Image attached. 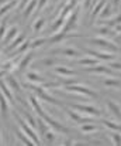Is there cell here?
<instances>
[{"instance_id":"f1b7e54d","label":"cell","mask_w":121,"mask_h":146,"mask_svg":"<svg viewBox=\"0 0 121 146\" xmlns=\"http://www.w3.org/2000/svg\"><path fill=\"white\" fill-rule=\"evenodd\" d=\"M103 24H106L107 27H113V26H118L121 24V14H118L117 17H114L113 20H104Z\"/></svg>"},{"instance_id":"ba28073f","label":"cell","mask_w":121,"mask_h":146,"mask_svg":"<svg viewBox=\"0 0 121 146\" xmlns=\"http://www.w3.org/2000/svg\"><path fill=\"white\" fill-rule=\"evenodd\" d=\"M33 58H34V52H33V51L27 52L24 57H21V58H20V64H18L17 70H18V71H24V70H26V68H27V67L31 64Z\"/></svg>"},{"instance_id":"3957f363","label":"cell","mask_w":121,"mask_h":146,"mask_svg":"<svg viewBox=\"0 0 121 146\" xmlns=\"http://www.w3.org/2000/svg\"><path fill=\"white\" fill-rule=\"evenodd\" d=\"M89 41H90L92 44L97 46L99 48L109 50V51H113V52H116V51L120 50L118 46H116L114 43H111V41H109V40H106V38H103V37H94V38H90Z\"/></svg>"},{"instance_id":"30bf717a","label":"cell","mask_w":121,"mask_h":146,"mask_svg":"<svg viewBox=\"0 0 121 146\" xmlns=\"http://www.w3.org/2000/svg\"><path fill=\"white\" fill-rule=\"evenodd\" d=\"M0 91L3 92V95L6 97V99H9V102H10V104H13V105H14V97H13V92H11V90L7 87L6 81H4V80H1V78H0Z\"/></svg>"},{"instance_id":"681fc988","label":"cell","mask_w":121,"mask_h":146,"mask_svg":"<svg viewBox=\"0 0 121 146\" xmlns=\"http://www.w3.org/2000/svg\"><path fill=\"white\" fill-rule=\"evenodd\" d=\"M120 75H121V74H120Z\"/></svg>"},{"instance_id":"7dc6e473","label":"cell","mask_w":121,"mask_h":146,"mask_svg":"<svg viewBox=\"0 0 121 146\" xmlns=\"http://www.w3.org/2000/svg\"><path fill=\"white\" fill-rule=\"evenodd\" d=\"M0 145H1V141H0Z\"/></svg>"},{"instance_id":"4316f807","label":"cell","mask_w":121,"mask_h":146,"mask_svg":"<svg viewBox=\"0 0 121 146\" xmlns=\"http://www.w3.org/2000/svg\"><path fill=\"white\" fill-rule=\"evenodd\" d=\"M106 87H113V88H118L121 87V80H117V78H107L103 81Z\"/></svg>"},{"instance_id":"5b68a950","label":"cell","mask_w":121,"mask_h":146,"mask_svg":"<svg viewBox=\"0 0 121 146\" xmlns=\"http://www.w3.org/2000/svg\"><path fill=\"white\" fill-rule=\"evenodd\" d=\"M33 92H34V95L35 97H38V98H41L42 101H46V102H49V104H54V105H58V106H63L58 99H55V98H52L49 94H46L45 92V90L41 87V85H37L35 84V87L33 88Z\"/></svg>"},{"instance_id":"7c38bea8","label":"cell","mask_w":121,"mask_h":146,"mask_svg":"<svg viewBox=\"0 0 121 146\" xmlns=\"http://www.w3.org/2000/svg\"><path fill=\"white\" fill-rule=\"evenodd\" d=\"M0 115L3 116V119H7L9 116V102L6 97L1 94V91H0Z\"/></svg>"},{"instance_id":"74e56055","label":"cell","mask_w":121,"mask_h":146,"mask_svg":"<svg viewBox=\"0 0 121 146\" xmlns=\"http://www.w3.org/2000/svg\"><path fill=\"white\" fill-rule=\"evenodd\" d=\"M109 14H111V6H110V4H104V10L100 11V17L104 19V17H107Z\"/></svg>"},{"instance_id":"7bdbcfd3","label":"cell","mask_w":121,"mask_h":146,"mask_svg":"<svg viewBox=\"0 0 121 146\" xmlns=\"http://www.w3.org/2000/svg\"><path fill=\"white\" fill-rule=\"evenodd\" d=\"M6 74H7V71H4V70H1V71H0V78H1V77H4Z\"/></svg>"},{"instance_id":"8992f818","label":"cell","mask_w":121,"mask_h":146,"mask_svg":"<svg viewBox=\"0 0 121 146\" xmlns=\"http://www.w3.org/2000/svg\"><path fill=\"white\" fill-rule=\"evenodd\" d=\"M78 16H79L78 10H76V11H73V13L69 16V19L66 20V23H63V26H62L61 31L69 33V31L75 30V29H76V26H78Z\"/></svg>"},{"instance_id":"6da1fadb","label":"cell","mask_w":121,"mask_h":146,"mask_svg":"<svg viewBox=\"0 0 121 146\" xmlns=\"http://www.w3.org/2000/svg\"><path fill=\"white\" fill-rule=\"evenodd\" d=\"M13 115H14V118L17 119V122H18L21 131L34 142V145H41V141H40V138H38V135L35 133V129H34L31 125H28L27 122H24V119H23L21 116H18V113H17L16 111H13Z\"/></svg>"},{"instance_id":"5bb4252c","label":"cell","mask_w":121,"mask_h":146,"mask_svg":"<svg viewBox=\"0 0 121 146\" xmlns=\"http://www.w3.org/2000/svg\"><path fill=\"white\" fill-rule=\"evenodd\" d=\"M86 72H99V74H111L110 68L104 67V65H93V67H86L84 68Z\"/></svg>"},{"instance_id":"d590c367","label":"cell","mask_w":121,"mask_h":146,"mask_svg":"<svg viewBox=\"0 0 121 146\" xmlns=\"http://www.w3.org/2000/svg\"><path fill=\"white\" fill-rule=\"evenodd\" d=\"M63 23H65V19H61V17H58V20H56V21L52 24V31H58L59 29H62Z\"/></svg>"},{"instance_id":"d6a6232c","label":"cell","mask_w":121,"mask_h":146,"mask_svg":"<svg viewBox=\"0 0 121 146\" xmlns=\"http://www.w3.org/2000/svg\"><path fill=\"white\" fill-rule=\"evenodd\" d=\"M44 24H45V19H44V17L37 19V21L33 24V30H34V31H40L41 29L44 27Z\"/></svg>"},{"instance_id":"83f0119b","label":"cell","mask_w":121,"mask_h":146,"mask_svg":"<svg viewBox=\"0 0 121 146\" xmlns=\"http://www.w3.org/2000/svg\"><path fill=\"white\" fill-rule=\"evenodd\" d=\"M42 139H44L45 143H54V141H55V133L48 129V131L42 135Z\"/></svg>"},{"instance_id":"9a60e30c","label":"cell","mask_w":121,"mask_h":146,"mask_svg":"<svg viewBox=\"0 0 121 146\" xmlns=\"http://www.w3.org/2000/svg\"><path fill=\"white\" fill-rule=\"evenodd\" d=\"M78 64L82 65V67H93V65H97L100 64L97 58H92V57H83V58H79L78 60Z\"/></svg>"},{"instance_id":"cb8c5ba5","label":"cell","mask_w":121,"mask_h":146,"mask_svg":"<svg viewBox=\"0 0 121 146\" xmlns=\"http://www.w3.org/2000/svg\"><path fill=\"white\" fill-rule=\"evenodd\" d=\"M30 104H31V105H33V108H34V111H35V112H37V115H38V116H40L41 113H42V112H44V111H42V109H41V106H40V104H38V101H37V99H35V95H34V94H30Z\"/></svg>"},{"instance_id":"b9f144b4","label":"cell","mask_w":121,"mask_h":146,"mask_svg":"<svg viewBox=\"0 0 121 146\" xmlns=\"http://www.w3.org/2000/svg\"><path fill=\"white\" fill-rule=\"evenodd\" d=\"M28 1H30V0H21V3H20V9H24L26 4H27Z\"/></svg>"},{"instance_id":"7402d4cb","label":"cell","mask_w":121,"mask_h":146,"mask_svg":"<svg viewBox=\"0 0 121 146\" xmlns=\"http://www.w3.org/2000/svg\"><path fill=\"white\" fill-rule=\"evenodd\" d=\"M106 104H107L109 109H110V111H111V112H113V113L118 118V119H121V108H120V106H118L114 101H110V99H109Z\"/></svg>"},{"instance_id":"f35d334b","label":"cell","mask_w":121,"mask_h":146,"mask_svg":"<svg viewBox=\"0 0 121 146\" xmlns=\"http://www.w3.org/2000/svg\"><path fill=\"white\" fill-rule=\"evenodd\" d=\"M46 1H48V0H38V3H37V9H35V10H37V11H40L41 9L46 4Z\"/></svg>"},{"instance_id":"4fadbf2b","label":"cell","mask_w":121,"mask_h":146,"mask_svg":"<svg viewBox=\"0 0 121 146\" xmlns=\"http://www.w3.org/2000/svg\"><path fill=\"white\" fill-rule=\"evenodd\" d=\"M24 40H26V34H24V33H23V34H20V36H16V37H14V40H11L13 43H10V44H7V46H6V51H13L14 48H17V47H18ZM6 51H4V52H6Z\"/></svg>"},{"instance_id":"e0dca14e","label":"cell","mask_w":121,"mask_h":146,"mask_svg":"<svg viewBox=\"0 0 121 146\" xmlns=\"http://www.w3.org/2000/svg\"><path fill=\"white\" fill-rule=\"evenodd\" d=\"M17 30H18V29H17L16 26H13V27L9 29V31H7L6 36L3 37V44H4V46H7V44H9V43L17 36Z\"/></svg>"},{"instance_id":"4dcf8cb0","label":"cell","mask_w":121,"mask_h":146,"mask_svg":"<svg viewBox=\"0 0 121 146\" xmlns=\"http://www.w3.org/2000/svg\"><path fill=\"white\" fill-rule=\"evenodd\" d=\"M104 4H106V1H104V0H100V1H99V4H96V6H94V9H93V11H92V17H93V19H94V17L101 11V9L104 7Z\"/></svg>"},{"instance_id":"ac0fdd59","label":"cell","mask_w":121,"mask_h":146,"mask_svg":"<svg viewBox=\"0 0 121 146\" xmlns=\"http://www.w3.org/2000/svg\"><path fill=\"white\" fill-rule=\"evenodd\" d=\"M37 3H38V0H30V1L26 4V7H24V17H30V16L35 11Z\"/></svg>"},{"instance_id":"277c9868","label":"cell","mask_w":121,"mask_h":146,"mask_svg":"<svg viewBox=\"0 0 121 146\" xmlns=\"http://www.w3.org/2000/svg\"><path fill=\"white\" fill-rule=\"evenodd\" d=\"M69 106L73 108V109H76L78 112L86 113V115H92V116H100V113H101L96 106L86 105V104H69Z\"/></svg>"},{"instance_id":"484cf974","label":"cell","mask_w":121,"mask_h":146,"mask_svg":"<svg viewBox=\"0 0 121 146\" xmlns=\"http://www.w3.org/2000/svg\"><path fill=\"white\" fill-rule=\"evenodd\" d=\"M100 122H101L104 126H107L109 129H111V131H118V132H121V125H118V123L110 122V121H107V119H100Z\"/></svg>"},{"instance_id":"bcb514c9","label":"cell","mask_w":121,"mask_h":146,"mask_svg":"<svg viewBox=\"0 0 121 146\" xmlns=\"http://www.w3.org/2000/svg\"><path fill=\"white\" fill-rule=\"evenodd\" d=\"M51 1H54V3H55V1H58V0H51Z\"/></svg>"},{"instance_id":"52a82bcc","label":"cell","mask_w":121,"mask_h":146,"mask_svg":"<svg viewBox=\"0 0 121 146\" xmlns=\"http://www.w3.org/2000/svg\"><path fill=\"white\" fill-rule=\"evenodd\" d=\"M86 52H89L90 55H93L94 58H97V60H104V61H110V60H113L114 58V55L113 54H110V52H103V51H97V50H90V48H84Z\"/></svg>"},{"instance_id":"836d02e7","label":"cell","mask_w":121,"mask_h":146,"mask_svg":"<svg viewBox=\"0 0 121 146\" xmlns=\"http://www.w3.org/2000/svg\"><path fill=\"white\" fill-rule=\"evenodd\" d=\"M55 62H56V58H54V57H49V58H42V60H40V64H41V65H44V67L54 65Z\"/></svg>"},{"instance_id":"ab89813d","label":"cell","mask_w":121,"mask_h":146,"mask_svg":"<svg viewBox=\"0 0 121 146\" xmlns=\"http://www.w3.org/2000/svg\"><path fill=\"white\" fill-rule=\"evenodd\" d=\"M4 33H6V23H1V24H0V40L3 38Z\"/></svg>"},{"instance_id":"e575fe53","label":"cell","mask_w":121,"mask_h":146,"mask_svg":"<svg viewBox=\"0 0 121 146\" xmlns=\"http://www.w3.org/2000/svg\"><path fill=\"white\" fill-rule=\"evenodd\" d=\"M45 43H46V38H37V40H34V41L30 43V47L31 48H38V47H41Z\"/></svg>"},{"instance_id":"7a4b0ae2","label":"cell","mask_w":121,"mask_h":146,"mask_svg":"<svg viewBox=\"0 0 121 146\" xmlns=\"http://www.w3.org/2000/svg\"><path fill=\"white\" fill-rule=\"evenodd\" d=\"M65 91L68 94H80V95H86V97L90 98H99V94L92 91L90 88L84 87V85H76V84H72V85H65L63 87Z\"/></svg>"},{"instance_id":"603a6c76","label":"cell","mask_w":121,"mask_h":146,"mask_svg":"<svg viewBox=\"0 0 121 146\" xmlns=\"http://www.w3.org/2000/svg\"><path fill=\"white\" fill-rule=\"evenodd\" d=\"M14 132H16V136H17V138H18V139H20V141H21L24 145H34V142H33V141H31V139H30V138H28V136H27V135H26L23 131L14 129Z\"/></svg>"},{"instance_id":"c3c4849f","label":"cell","mask_w":121,"mask_h":146,"mask_svg":"<svg viewBox=\"0 0 121 146\" xmlns=\"http://www.w3.org/2000/svg\"><path fill=\"white\" fill-rule=\"evenodd\" d=\"M76 1H79V0H76Z\"/></svg>"},{"instance_id":"44dd1931","label":"cell","mask_w":121,"mask_h":146,"mask_svg":"<svg viewBox=\"0 0 121 146\" xmlns=\"http://www.w3.org/2000/svg\"><path fill=\"white\" fill-rule=\"evenodd\" d=\"M58 52H61V54H63L65 57H69V58H76L79 55V51L76 48H73V47H66V48L61 50V51H56L55 54H58Z\"/></svg>"},{"instance_id":"8d00e7d4","label":"cell","mask_w":121,"mask_h":146,"mask_svg":"<svg viewBox=\"0 0 121 146\" xmlns=\"http://www.w3.org/2000/svg\"><path fill=\"white\" fill-rule=\"evenodd\" d=\"M110 136H111V139H113V143L114 145H121V135L120 133H116V132H111L110 133Z\"/></svg>"},{"instance_id":"d6986e66","label":"cell","mask_w":121,"mask_h":146,"mask_svg":"<svg viewBox=\"0 0 121 146\" xmlns=\"http://www.w3.org/2000/svg\"><path fill=\"white\" fill-rule=\"evenodd\" d=\"M28 47H30V41H28V40L26 38V40H24V41L21 43V46H18L17 48H14V50H13V52H11V54L9 55V58H13L14 55H18V54L24 52V51H26V50L28 48Z\"/></svg>"},{"instance_id":"ffe728a7","label":"cell","mask_w":121,"mask_h":146,"mask_svg":"<svg viewBox=\"0 0 121 146\" xmlns=\"http://www.w3.org/2000/svg\"><path fill=\"white\" fill-rule=\"evenodd\" d=\"M54 71H55L56 74H59V75H65V77H69V75H75V74H76L75 70H72V68H66V67H61V65L55 67Z\"/></svg>"},{"instance_id":"f546056e","label":"cell","mask_w":121,"mask_h":146,"mask_svg":"<svg viewBox=\"0 0 121 146\" xmlns=\"http://www.w3.org/2000/svg\"><path fill=\"white\" fill-rule=\"evenodd\" d=\"M80 129L83 132H93V131H97L99 126L94 123H83V125H80Z\"/></svg>"},{"instance_id":"ee69618b","label":"cell","mask_w":121,"mask_h":146,"mask_svg":"<svg viewBox=\"0 0 121 146\" xmlns=\"http://www.w3.org/2000/svg\"><path fill=\"white\" fill-rule=\"evenodd\" d=\"M90 1H92V0H86V6H89V4H90Z\"/></svg>"},{"instance_id":"9c48e42d","label":"cell","mask_w":121,"mask_h":146,"mask_svg":"<svg viewBox=\"0 0 121 146\" xmlns=\"http://www.w3.org/2000/svg\"><path fill=\"white\" fill-rule=\"evenodd\" d=\"M4 81H6V84L10 87V90H11V91H14L16 94H21L20 84L17 82V80H16L13 75H7V74H6V80H4Z\"/></svg>"},{"instance_id":"f6af8a7d","label":"cell","mask_w":121,"mask_h":146,"mask_svg":"<svg viewBox=\"0 0 121 146\" xmlns=\"http://www.w3.org/2000/svg\"><path fill=\"white\" fill-rule=\"evenodd\" d=\"M114 1V4H117V3H120V0H113Z\"/></svg>"},{"instance_id":"8fae6325","label":"cell","mask_w":121,"mask_h":146,"mask_svg":"<svg viewBox=\"0 0 121 146\" xmlns=\"http://www.w3.org/2000/svg\"><path fill=\"white\" fill-rule=\"evenodd\" d=\"M71 37H78V36H69L68 33H65V31H61V33H56V34H54L51 38H46V43H51V44H54V43H59V41H62V40H66V38H71Z\"/></svg>"},{"instance_id":"60d3db41","label":"cell","mask_w":121,"mask_h":146,"mask_svg":"<svg viewBox=\"0 0 121 146\" xmlns=\"http://www.w3.org/2000/svg\"><path fill=\"white\" fill-rule=\"evenodd\" d=\"M110 67L114 70H121V62H110Z\"/></svg>"},{"instance_id":"d4e9b609","label":"cell","mask_w":121,"mask_h":146,"mask_svg":"<svg viewBox=\"0 0 121 146\" xmlns=\"http://www.w3.org/2000/svg\"><path fill=\"white\" fill-rule=\"evenodd\" d=\"M16 4H17V1H16V0H11L10 3H4V4H1V6H0V17H1L3 14H6L10 9H13Z\"/></svg>"},{"instance_id":"2e32d148","label":"cell","mask_w":121,"mask_h":146,"mask_svg":"<svg viewBox=\"0 0 121 146\" xmlns=\"http://www.w3.org/2000/svg\"><path fill=\"white\" fill-rule=\"evenodd\" d=\"M27 80H28L30 82H33V84H40V85L45 82L44 77H41L38 72H34V71H30V72H27Z\"/></svg>"},{"instance_id":"1f68e13d","label":"cell","mask_w":121,"mask_h":146,"mask_svg":"<svg viewBox=\"0 0 121 146\" xmlns=\"http://www.w3.org/2000/svg\"><path fill=\"white\" fill-rule=\"evenodd\" d=\"M99 34H101V36H107V37H114V36H116V33H114L110 27H101V29L99 30Z\"/></svg>"}]
</instances>
